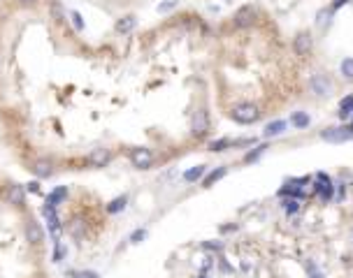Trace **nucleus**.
Wrapping results in <instances>:
<instances>
[{
	"label": "nucleus",
	"mask_w": 353,
	"mask_h": 278,
	"mask_svg": "<svg viewBox=\"0 0 353 278\" xmlns=\"http://www.w3.org/2000/svg\"><path fill=\"white\" fill-rule=\"evenodd\" d=\"M230 119L235 120V123H239V125H251V123H256V120L261 119V112H258V107L251 105V102H242V105L232 107Z\"/></svg>",
	"instance_id": "obj_1"
},
{
	"label": "nucleus",
	"mask_w": 353,
	"mask_h": 278,
	"mask_svg": "<svg viewBox=\"0 0 353 278\" xmlns=\"http://www.w3.org/2000/svg\"><path fill=\"white\" fill-rule=\"evenodd\" d=\"M309 90H311L314 95H318V98H330L332 81L328 79V75L316 72V75H311V79H309Z\"/></svg>",
	"instance_id": "obj_2"
},
{
	"label": "nucleus",
	"mask_w": 353,
	"mask_h": 278,
	"mask_svg": "<svg viewBox=\"0 0 353 278\" xmlns=\"http://www.w3.org/2000/svg\"><path fill=\"white\" fill-rule=\"evenodd\" d=\"M321 139L330 144H344V142H351L353 139V132L349 125H337V128H325L321 132Z\"/></svg>",
	"instance_id": "obj_3"
},
{
	"label": "nucleus",
	"mask_w": 353,
	"mask_h": 278,
	"mask_svg": "<svg viewBox=\"0 0 353 278\" xmlns=\"http://www.w3.org/2000/svg\"><path fill=\"white\" fill-rule=\"evenodd\" d=\"M316 195L321 197V202H330L332 195H335V186H332L330 176L325 172L316 174Z\"/></svg>",
	"instance_id": "obj_4"
},
{
	"label": "nucleus",
	"mask_w": 353,
	"mask_h": 278,
	"mask_svg": "<svg viewBox=\"0 0 353 278\" xmlns=\"http://www.w3.org/2000/svg\"><path fill=\"white\" fill-rule=\"evenodd\" d=\"M131 162L137 169H149V167L154 165V153L149 149H144V146H137V149L131 151Z\"/></svg>",
	"instance_id": "obj_5"
},
{
	"label": "nucleus",
	"mask_w": 353,
	"mask_h": 278,
	"mask_svg": "<svg viewBox=\"0 0 353 278\" xmlns=\"http://www.w3.org/2000/svg\"><path fill=\"white\" fill-rule=\"evenodd\" d=\"M191 130L195 137H205L209 132V114L205 109L193 114V120H191Z\"/></svg>",
	"instance_id": "obj_6"
},
{
	"label": "nucleus",
	"mask_w": 353,
	"mask_h": 278,
	"mask_svg": "<svg viewBox=\"0 0 353 278\" xmlns=\"http://www.w3.org/2000/svg\"><path fill=\"white\" fill-rule=\"evenodd\" d=\"M109 160H112V153H109V149H95L88 153V158H86V162L91 167H107Z\"/></svg>",
	"instance_id": "obj_7"
},
{
	"label": "nucleus",
	"mask_w": 353,
	"mask_h": 278,
	"mask_svg": "<svg viewBox=\"0 0 353 278\" xmlns=\"http://www.w3.org/2000/svg\"><path fill=\"white\" fill-rule=\"evenodd\" d=\"M26 239L31 241V243H42L44 234H42V227L38 225V220H33V218L26 220Z\"/></svg>",
	"instance_id": "obj_8"
},
{
	"label": "nucleus",
	"mask_w": 353,
	"mask_h": 278,
	"mask_svg": "<svg viewBox=\"0 0 353 278\" xmlns=\"http://www.w3.org/2000/svg\"><path fill=\"white\" fill-rule=\"evenodd\" d=\"M286 128H288V123H286L284 119H279V120H272V123H267L265 125V130H263V135L267 137H279V135H284Z\"/></svg>",
	"instance_id": "obj_9"
},
{
	"label": "nucleus",
	"mask_w": 353,
	"mask_h": 278,
	"mask_svg": "<svg viewBox=\"0 0 353 278\" xmlns=\"http://www.w3.org/2000/svg\"><path fill=\"white\" fill-rule=\"evenodd\" d=\"M293 49H295V53H300V56H307V53L311 51V38H309L307 33L298 35L295 42H293Z\"/></svg>",
	"instance_id": "obj_10"
},
{
	"label": "nucleus",
	"mask_w": 353,
	"mask_h": 278,
	"mask_svg": "<svg viewBox=\"0 0 353 278\" xmlns=\"http://www.w3.org/2000/svg\"><path fill=\"white\" fill-rule=\"evenodd\" d=\"M135 26H137V19L135 16H123V19H119L116 21V33H132L135 30Z\"/></svg>",
	"instance_id": "obj_11"
},
{
	"label": "nucleus",
	"mask_w": 353,
	"mask_h": 278,
	"mask_svg": "<svg viewBox=\"0 0 353 278\" xmlns=\"http://www.w3.org/2000/svg\"><path fill=\"white\" fill-rule=\"evenodd\" d=\"M65 197H68V188H65V186H61V188H56V190H51V193H49V197H46V204H49V206H58V204H61Z\"/></svg>",
	"instance_id": "obj_12"
},
{
	"label": "nucleus",
	"mask_w": 353,
	"mask_h": 278,
	"mask_svg": "<svg viewBox=\"0 0 353 278\" xmlns=\"http://www.w3.org/2000/svg\"><path fill=\"white\" fill-rule=\"evenodd\" d=\"M31 169L38 174L40 179H46V176H51V162H49V160H38V162H35Z\"/></svg>",
	"instance_id": "obj_13"
},
{
	"label": "nucleus",
	"mask_w": 353,
	"mask_h": 278,
	"mask_svg": "<svg viewBox=\"0 0 353 278\" xmlns=\"http://www.w3.org/2000/svg\"><path fill=\"white\" fill-rule=\"evenodd\" d=\"M225 172H228L225 167H216L214 172H209L207 176H205V181H202V183H205V188H209V186H214L216 181H221L223 176H225Z\"/></svg>",
	"instance_id": "obj_14"
},
{
	"label": "nucleus",
	"mask_w": 353,
	"mask_h": 278,
	"mask_svg": "<svg viewBox=\"0 0 353 278\" xmlns=\"http://www.w3.org/2000/svg\"><path fill=\"white\" fill-rule=\"evenodd\" d=\"M291 123L295 125L298 130H302V128H307L309 123H311V119H309V114L307 112H295L291 116Z\"/></svg>",
	"instance_id": "obj_15"
},
{
	"label": "nucleus",
	"mask_w": 353,
	"mask_h": 278,
	"mask_svg": "<svg viewBox=\"0 0 353 278\" xmlns=\"http://www.w3.org/2000/svg\"><path fill=\"white\" fill-rule=\"evenodd\" d=\"M7 199L12 204H23V188L19 186V183H12L7 190Z\"/></svg>",
	"instance_id": "obj_16"
},
{
	"label": "nucleus",
	"mask_w": 353,
	"mask_h": 278,
	"mask_svg": "<svg viewBox=\"0 0 353 278\" xmlns=\"http://www.w3.org/2000/svg\"><path fill=\"white\" fill-rule=\"evenodd\" d=\"M351 114H353V95H346V98L339 100V116L349 119Z\"/></svg>",
	"instance_id": "obj_17"
},
{
	"label": "nucleus",
	"mask_w": 353,
	"mask_h": 278,
	"mask_svg": "<svg viewBox=\"0 0 353 278\" xmlns=\"http://www.w3.org/2000/svg\"><path fill=\"white\" fill-rule=\"evenodd\" d=\"M251 19H254V7H244V9H239L237 16H235V23L237 26H249L251 23Z\"/></svg>",
	"instance_id": "obj_18"
},
{
	"label": "nucleus",
	"mask_w": 353,
	"mask_h": 278,
	"mask_svg": "<svg viewBox=\"0 0 353 278\" xmlns=\"http://www.w3.org/2000/svg\"><path fill=\"white\" fill-rule=\"evenodd\" d=\"M126 204H128V197L121 195V197H116V199H112V202L107 204V211L109 213H119V211L126 209Z\"/></svg>",
	"instance_id": "obj_19"
},
{
	"label": "nucleus",
	"mask_w": 353,
	"mask_h": 278,
	"mask_svg": "<svg viewBox=\"0 0 353 278\" xmlns=\"http://www.w3.org/2000/svg\"><path fill=\"white\" fill-rule=\"evenodd\" d=\"M207 172V167L205 165H198V167H193V169H188V172L184 174V179L188 181V183H193V181H198V179H202V174Z\"/></svg>",
	"instance_id": "obj_20"
},
{
	"label": "nucleus",
	"mask_w": 353,
	"mask_h": 278,
	"mask_svg": "<svg viewBox=\"0 0 353 278\" xmlns=\"http://www.w3.org/2000/svg\"><path fill=\"white\" fill-rule=\"evenodd\" d=\"M339 72L344 79H353V58H344L342 65H339Z\"/></svg>",
	"instance_id": "obj_21"
},
{
	"label": "nucleus",
	"mask_w": 353,
	"mask_h": 278,
	"mask_svg": "<svg viewBox=\"0 0 353 278\" xmlns=\"http://www.w3.org/2000/svg\"><path fill=\"white\" fill-rule=\"evenodd\" d=\"M265 149H267L265 144H263V146H256L251 153H246V156H244V162H256V160H258L263 153H265Z\"/></svg>",
	"instance_id": "obj_22"
},
{
	"label": "nucleus",
	"mask_w": 353,
	"mask_h": 278,
	"mask_svg": "<svg viewBox=\"0 0 353 278\" xmlns=\"http://www.w3.org/2000/svg\"><path fill=\"white\" fill-rule=\"evenodd\" d=\"M305 269H307L309 278H325V276H323V271L318 269V267H316L311 260H307V262H305Z\"/></svg>",
	"instance_id": "obj_23"
},
{
	"label": "nucleus",
	"mask_w": 353,
	"mask_h": 278,
	"mask_svg": "<svg viewBox=\"0 0 353 278\" xmlns=\"http://www.w3.org/2000/svg\"><path fill=\"white\" fill-rule=\"evenodd\" d=\"M332 12H335V9H332V7H325V9H321V12H318V16H316V21L321 23V26H328V23H330V16H332Z\"/></svg>",
	"instance_id": "obj_24"
},
{
	"label": "nucleus",
	"mask_w": 353,
	"mask_h": 278,
	"mask_svg": "<svg viewBox=\"0 0 353 278\" xmlns=\"http://www.w3.org/2000/svg\"><path fill=\"white\" fill-rule=\"evenodd\" d=\"M232 142H228V139H216V142H212L209 144V149L214 151V153H219V151H225L228 146H230Z\"/></svg>",
	"instance_id": "obj_25"
},
{
	"label": "nucleus",
	"mask_w": 353,
	"mask_h": 278,
	"mask_svg": "<svg viewBox=\"0 0 353 278\" xmlns=\"http://www.w3.org/2000/svg\"><path fill=\"white\" fill-rule=\"evenodd\" d=\"M70 21H72V26L77 30H84V21H82V14H79V12L72 9V12H70Z\"/></svg>",
	"instance_id": "obj_26"
},
{
	"label": "nucleus",
	"mask_w": 353,
	"mask_h": 278,
	"mask_svg": "<svg viewBox=\"0 0 353 278\" xmlns=\"http://www.w3.org/2000/svg\"><path fill=\"white\" fill-rule=\"evenodd\" d=\"M63 255H65V246L61 241H56V250H54V262H61Z\"/></svg>",
	"instance_id": "obj_27"
},
{
	"label": "nucleus",
	"mask_w": 353,
	"mask_h": 278,
	"mask_svg": "<svg viewBox=\"0 0 353 278\" xmlns=\"http://www.w3.org/2000/svg\"><path fill=\"white\" fill-rule=\"evenodd\" d=\"M142 239H146V230H135V232L131 234V241H132V243H139Z\"/></svg>",
	"instance_id": "obj_28"
},
{
	"label": "nucleus",
	"mask_w": 353,
	"mask_h": 278,
	"mask_svg": "<svg viewBox=\"0 0 353 278\" xmlns=\"http://www.w3.org/2000/svg\"><path fill=\"white\" fill-rule=\"evenodd\" d=\"M286 213H295V211L300 209V204H298V199H286Z\"/></svg>",
	"instance_id": "obj_29"
},
{
	"label": "nucleus",
	"mask_w": 353,
	"mask_h": 278,
	"mask_svg": "<svg viewBox=\"0 0 353 278\" xmlns=\"http://www.w3.org/2000/svg\"><path fill=\"white\" fill-rule=\"evenodd\" d=\"M202 248L205 250H221L223 243H219V241H205V243H202Z\"/></svg>",
	"instance_id": "obj_30"
},
{
	"label": "nucleus",
	"mask_w": 353,
	"mask_h": 278,
	"mask_svg": "<svg viewBox=\"0 0 353 278\" xmlns=\"http://www.w3.org/2000/svg\"><path fill=\"white\" fill-rule=\"evenodd\" d=\"M75 278H98L95 271H77V274H72Z\"/></svg>",
	"instance_id": "obj_31"
},
{
	"label": "nucleus",
	"mask_w": 353,
	"mask_h": 278,
	"mask_svg": "<svg viewBox=\"0 0 353 278\" xmlns=\"http://www.w3.org/2000/svg\"><path fill=\"white\" fill-rule=\"evenodd\" d=\"M176 2L175 0H168V2H161V5H158V12H170V9L175 7Z\"/></svg>",
	"instance_id": "obj_32"
},
{
	"label": "nucleus",
	"mask_w": 353,
	"mask_h": 278,
	"mask_svg": "<svg viewBox=\"0 0 353 278\" xmlns=\"http://www.w3.org/2000/svg\"><path fill=\"white\" fill-rule=\"evenodd\" d=\"M346 2H349V0H335V2L330 5V7H332V9H339V7H344Z\"/></svg>",
	"instance_id": "obj_33"
},
{
	"label": "nucleus",
	"mask_w": 353,
	"mask_h": 278,
	"mask_svg": "<svg viewBox=\"0 0 353 278\" xmlns=\"http://www.w3.org/2000/svg\"><path fill=\"white\" fill-rule=\"evenodd\" d=\"M28 190H31V193H40V183H38V181L28 183Z\"/></svg>",
	"instance_id": "obj_34"
},
{
	"label": "nucleus",
	"mask_w": 353,
	"mask_h": 278,
	"mask_svg": "<svg viewBox=\"0 0 353 278\" xmlns=\"http://www.w3.org/2000/svg\"><path fill=\"white\" fill-rule=\"evenodd\" d=\"M221 269H223V271H232V267H230L228 262H221Z\"/></svg>",
	"instance_id": "obj_35"
},
{
	"label": "nucleus",
	"mask_w": 353,
	"mask_h": 278,
	"mask_svg": "<svg viewBox=\"0 0 353 278\" xmlns=\"http://www.w3.org/2000/svg\"><path fill=\"white\" fill-rule=\"evenodd\" d=\"M16 2H21V5H31V2H35V0H16Z\"/></svg>",
	"instance_id": "obj_36"
},
{
	"label": "nucleus",
	"mask_w": 353,
	"mask_h": 278,
	"mask_svg": "<svg viewBox=\"0 0 353 278\" xmlns=\"http://www.w3.org/2000/svg\"><path fill=\"white\" fill-rule=\"evenodd\" d=\"M349 128H351V132H353V120H351V125H349Z\"/></svg>",
	"instance_id": "obj_37"
},
{
	"label": "nucleus",
	"mask_w": 353,
	"mask_h": 278,
	"mask_svg": "<svg viewBox=\"0 0 353 278\" xmlns=\"http://www.w3.org/2000/svg\"><path fill=\"white\" fill-rule=\"evenodd\" d=\"M200 278H207V276H205V274H200Z\"/></svg>",
	"instance_id": "obj_38"
}]
</instances>
